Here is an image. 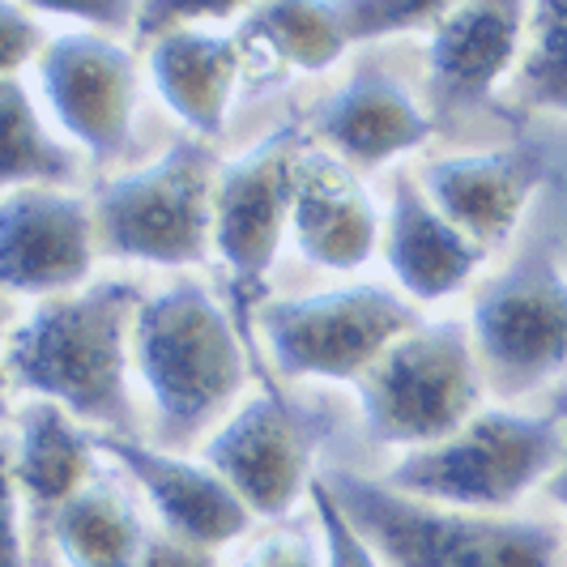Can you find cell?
<instances>
[{
  "label": "cell",
  "mask_w": 567,
  "mask_h": 567,
  "mask_svg": "<svg viewBox=\"0 0 567 567\" xmlns=\"http://www.w3.org/2000/svg\"><path fill=\"white\" fill-rule=\"evenodd\" d=\"M133 308H142L133 282H94L78 295L43 299L9 333V375L43 401L112 426V435H128L124 329Z\"/></svg>",
  "instance_id": "cell-1"
},
{
  "label": "cell",
  "mask_w": 567,
  "mask_h": 567,
  "mask_svg": "<svg viewBox=\"0 0 567 567\" xmlns=\"http://www.w3.org/2000/svg\"><path fill=\"white\" fill-rule=\"evenodd\" d=\"M324 486L389 567H555L559 559L555 529L538 520L444 508L350 470L324 474Z\"/></svg>",
  "instance_id": "cell-2"
},
{
  "label": "cell",
  "mask_w": 567,
  "mask_h": 567,
  "mask_svg": "<svg viewBox=\"0 0 567 567\" xmlns=\"http://www.w3.org/2000/svg\"><path fill=\"white\" fill-rule=\"evenodd\" d=\"M133 354L171 444H188L235 398L252 359L239 324L193 282L137 308Z\"/></svg>",
  "instance_id": "cell-3"
},
{
  "label": "cell",
  "mask_w": 567,
  "mask_h": 567,
  "mask_svg": "<svg viewBox=\"0 0 567 567\" xmlns=\"http://www.w3.org/2000/svg\"><path fill=\"white\" fill-rule=\"evenodd\" d=\"M567 426L555 414L483 410L453 440L414 449L389 474V486L414 499H431L461 512H495L525 499L555 465H564Z\"/></svg>",
  "instance_id": "cell-4"
},
{
  "label": "cell",
  "mask_w": 567,
  "mask_h": 567,
  "mask_svg": "<svg viewBox=\"0 0 567 567\" xmlns=\"http://www.w3.org/2000/svg\"><path fill=\"white\" fill-rule=\"evenodd\" d=\"M368 435L380 444H444L483 410V375L465 324L431 320L354 380Z\"/></svg>",
  "instance_id": "cell-5"
},
{
  "label": "cell",
  "mask_w": 567,
  "mask_h": 567,
  "mask_svg": "<svg viewBox=\"0 0 567 567\" xmlns=\"http://www.w3.org/2000/svg\"><path fill=\"white\" fill-rule=\"evenodd\" d=\"M218 175L209 145L179 142L150 167L103 184L94 214L107 252L145 265H197L214 235Z\"/></svg>",
  "instance_id": "cell-6"
},
{
  "label": "cell",
  "mask_w": 567,
  "mask_h": 567,
  "mask_svg": "<svg viewBox=\"0 0 567 567\" xmlns=\"http://www.w3.org/2000/svg\"><path fill=\"white\" fill-rule=\"evenodd\" d=\"M303 150L308 145H303L299 124H282L218 175L214 244L227 265L235 324H239L252 359V316L265 299L269 265L282 248L290 218H295V167H299Z\"/></svg>",
  "instance_id": "cell-7"
},
{
  "label": "cell",
  "mask_w": 567,
  "mask_h": 567,
  "mask_svg": "<svg viewBox=\"0 0 567 567\" xmlns=\"http://www.w3.org/2000/svg\"><path fill=\"white\" fill-rule=\"evenodd\" d=\"M414 329L419 312L384 286H338L265 308V338L286 375L359 380Z\"/></svg>",
  "instance_id": "cell-8"
},
{
  "label": "cell",
  "mask_w": 567,
  "mask_h": 567,
  "mask_svg": "<svg viewBox=\"0 0 567 567\" xmlns=\"http://www.w3.org/2000/svg\"><path fill=\"white\" fill-rule=\"evenodd\" d=\"M474 341L512 384L567 368V278L546 252H529L474 303Z\"/></svg>",
  "instance_id": "cell-9"
},
{
  "label": "cell",
  "mask_w": 567,
  "mask_h": 567,
  "mask_svg": "<svg viewBox=\"0 0 567 567\" xmlns=\"http://www.w3.org/2000/svg\"><path fill=\"white\" fill-rule=\"evenodd\" d=\"M320 426H303V414L274 389L252 398L209 440V465L223 483L256 512L278 520L295 508L303 486H312L308 465Z\"/></svg>",
  "instance_id": "cell-10"
},
{
  "label": "cell",
  "mask_w": 567,
  "mask_h": 567,
  "mask_svg": "<svg viewBox=\"0 0 567 567\" xmlns=\"http://www.w3.org/2000/svg\"><path fill=\"white\" fill-rule=\"evenodd\" d=\"M39 82L56 120L90 154L112 158L128 145L137 69L120 43L94 30L60 34L39 52Z\"/></svg>",
  "instance_id": "cell-11"
},
{
  "label": "cell",
  "mask_w": 567,
  "mask_h": 567,
  "mask_svg": "<svg viewBox=\"0 0 567 567\" xmlns=\"http://www.w3.org/2000/svg\"><path fill=\"white\" fill-rule=\"evenodd\" d=\"M94 218L60 188H9L0 205V278L18 295H52L90 278Z\"/></svg>",
  "instance_id": "cell-12"
},
{
  "label": "cell",
  "mask_w": 567,
  "mask_h": 567,
  "mask_svg": "<svg viewBox=\"0 0 567 567\" xmlns=\"http://www.w3.org/2000/svg\"><path fill=\"white\" fill-rule=\"evenodd\" d=\"M94 444L107 456H115L133 478L150 495L154 512L163 516L175 538L193 542V546H223V542H235L248 520H252V508L230 491L214 465H197V461H184V456L171 453H154L145 449L142 440L133 435H94Z\"/></svg>",
  "instance_id": "cell-13"
},
{
  "label": "cell",
  "mask_w": 567,
  "mask_h": 567,
  "mask_svg": "<svg viewBox=\"0 0 567 567\" xmlns=\"http://www.w3.org/2000/svg\"><path fill=\"white\" fill-rule=\"evenodd\" d=\"M546 163L534 145H508L486 154L435 158L423 167V193L474 244H504L525 214Z\"/></svg>",
  "instance_id": "cell-14"
},
{
  "label": "cell",
  "mask_w": 567,
  "mask_h": 567,
  "mask_svg": "<svg viewBox=\"0 0 567 567\" xmlns=\"http://www.w3.org/2000/svg\"><path fill=\"white\" fill-rule=\"evenodd\" d=\"M295 244L320 269H359L375 252V205L333 154L303 150L295 167Z\"/></svg>",
  "instance_id": "cell-15"
},
{
  "label": "cell",
  "mask_w": 567,
  "mask_h": 567,
  "mask_svg": "<svg viewBox=\"0 0 567 567\" xmlns=\"http://www.w3.org/2000/svg\"><path fill=\"white\" fill-rule=\"evenodd\" d=\"M525 9L512 0H474L431 27V85L444 103H483L520 48Z\"/></svg>",
  "instance_id": "cell-16"
},
{
  "label": "cell",
  "mask_w": 567,
  "mask_h": 567,
  "mask_svg": "<svg viewBox=\"0 0 567 567\" xmlns=\"http://www.w3.org/2000/svg\"><path fill=\"white\" fill-rule=\"evenodd\" d=\"M316 133L341 154V163L380 167L431 137L423 107L380 69H359L316 112Z\"/></svg>",
  "instance_id": "cell-17"
},
{
  "label": "cell",
  "mask_w": 567,
  "mask_h": 567,
  "mask_svg": "<svg viewBox=\"0 0 567 567\" xmlns=\"http://www.w3.org/2000/svg\"><path fill=\"white\" fill-rule=\"evenodd\" d=\"M244 73V43L239 34H214L205 27L175 30L150 48V78L163 103L179 115L200 142L227 128L230 94Z\"/></svg>",
  "instance_id": "cell-18"
},
{
  "label": "cell",
  "mask_w": 567,
  "mask_h": 567,
  "mask_svg": "<svg viewBox=\"0 0 567 567\" xmlns=\"http://www.w3.org/2000/svg\"><path fill=\"white\" fill-rule=\"evenodd\" d=\"M384 256L393 278L405 286V295L435 303L449 299L470 282V274L483 265V244H474L461 227H453L426 193L410 179H401L389 209V239Z\"/></svg>",
  "instance_id": "cell-19"
},
{
  "label": "cell",
  "mask_w": 567,
  "mask_h": 567,
  "mask_svg": "<svg viewBox=\"0 0 567 567\" xmlns=\"http://www.w3.org/2000/svg\"><path fill=\"white\" fill-rule=\"evenodd\" d=\"M94 440L69 419L56 401H34L18 423V456L13 486L27 495L30 508L56 516L78 491L94 483Z\"/></svg>",
  "instance_id": "cell-20"
},
{
  "label": "cell",
  "mask_w": 567,
  "mask_h": 567,
  "mask_svg": "<svg viewBox=\"0 0 567 567\" xmlns=\"http://www.w3.org/2000/svg\"><path fill=\"white\" fill-rule=\"evenodd\" d=\"M244 60L260 56V73L274 69H303L320 73L350 48V34L341 27L338 4H303V0H278V4H256L239 22Z\"/></svg>",
  "instance_id": "cell-21"
},
{
  "label": "cell",
  "mask_w": 567,
  "mask_h": 567,
  "mask_svg": "<svg viewBox=\"0 0 567 567\" xmlns=\"http://www.w3.org/2000/svg\"><path fill=\"white\" fill-rule=\"evenodd\" d=\"M52 534H56L60 555L73 567H133L145 546V529L133 499L103 478L78 491L52 516Z\"/></svg>",
  "instance_id": "cell-22"
},
{
  "label": "cell",
  "mask_w": 567,
  "mask_h": 567,
  "mask_svg": "<svg viewBox=\"0 0 567 567\" xmlns=\"http://www.w3.org/2000/svg\"><path fill=\"white\" fill-rule=\"evenodd\" d=\"M0 107H4V184L9 188L69 184L78 175L73 154L48 137V128L34 115L27 85L18 78L0 82Z\"/></svg>",
  "instance_id": "cell-23"
},
{
  "label": "cell",
  "mask_w": 567,
  "mask_h": 567,
  "mask_svg": "<svg viewBox=\"0 0 567 567\" xmlns=\"http://www.w3.org/2000/svg\"><path fill=\"white\" fill-rule=\"evenodd\" d=\"M520 94L534 107L567 112V0L529 9V52L520 64Z\"/></svg>",
  "instance_id": "cell-24"
},
{
  "label": "cell",
  "mask_w": 567,
  "mask_h": 567,
  "mask_svg": "<svg viewBox=\"0 0 567 567\" xmlns=\"http://www.w3.org/2000/svg\"><path fill=\"white\" fill-rule=\"evenodd\" d=\"M341 27L350 34V43L359 39H375V34H393V30H419L435 27L449 4L440 0H359V4H338Z\"/></svg>",
  "instance_id": "cell-25"
},
{
  "label": "cell",
  "mask_w": 567,
  "mask_h": 567,
  "mask_svg": "<svg viewBox=\"0 0 567 567\" xmlns=\"http://www.w3.org/2000/svg\"><path fill=\"white\" fill-rule=\"evenodd\" d=\"M316 504V520H320V534H324V567H380L375 550L368 546V538L354 529V520L338 508L333 491L324 486V478H312L308 486Z\"/></svg>",
  "instance_id": "cell-26"
},
{
  "label": "cell",
  "mask_w": 567,
  "mask_h": 567,
  "mask_svg": "<svg viewBox=\"0 0 567 567\" xmlns=\"http://www.w3.org/2000/svg\"><path fill=\"white\" fill-rule=\"evenodd\" d=\"M235 13V4H167V0H158V4H142L137 9V39L142 43H158V39H167L175 30H193L200 27L205 18H230Z\"/></svg>",
  "instance_id": "cell-27"
},
{
  "label": "cell",
  "mask_w": 567,
  "mask_h": 567,
  "mask_svg": "<svg viewBox=\"0 0 567 567\" xmlns=\"http://www.w3.org/2000/svg\"><path fill=\"white\" fill-rule=\"evenodd\" d=\"M43 43V30L34 18H27L18 4H0V73L18 78V69L34 60V48Z\"/></svg>",
  "instance_id": "cell-28"
},
{
  "label": "cell",
  "mask_w": 567,
  "mask_h": 567,
  "mask_svg": "<svg viewBox=\"0 0 567 567\" xmlns=\"http://www.w3.org/2000/svg\"><path fill=\"white\" fill-rule=\"evenodd\" d=\"M239 567H324V559H316L312 542L303 534H269L256 542Z\"/></svg>",
  "instance_id": "cell-29"
},
{
  "label": "cell",
  "mask_w": 567,
  "mask_h": 567,
  "mask_svg": "<svg viewBox=\"0 0 567 567\" xmlns=\"http://www.w3.org/2000/svg\"><path fill=\"white\" fill-rule=\"evenodd\" d=\"M133 567H214V555L205 546H193V542L167 534V538H145Z\"/></svg>",
  "instance_id": "cell-30"
},
{
  "label": "cell",
  "mask_w": 567,
  "mask_h": 567,
  "mask_svg": "<svg viewBox=\"0 0 567 567\" xmlns=\"http://www.w3.org/2000/svg\"><path fill=\"white\" fill-rule=\"evenodd\" d=\"M39 13H73V18H82V22H94V27H107V30H120L133 22V4H112V0H39L34 4Z\"/></svg>",
  "instance_id": "cell-31"
},
{
  "label": "cell",
  "mask_w": 567,
  "mask_h": 567,
  "mask_svg": "<svg viewBox=\"0 0 567 567\" xmlns=\"http://www.w3.org/2000/svg\"><path fill=\"white\" fill-rule=\"evenodd\" d=\"M18 499L22 495L13 491L9 495V525H13L9 529V567H22V508H18Z\"/></svg>",
  "instance_id": "cell-32"
},
{
  "label": "cell",
  "mask_w": 567,
  "mask_h": 567,
  "mask_svg": "<svg viewBox=\"0 0 567 567\" xmlns=\"http://www.w3.org/2000/svg\"><path fill=\"white\" fill-rule=\"evenodd\" d=\"M559 419H564V426H567V398H559ZM555 499H559V504H564V512H567V453H564L559 474H555Z\"/></svg>",
  "instance_id": "cell-33"
}]
</instances>
